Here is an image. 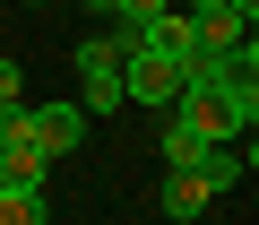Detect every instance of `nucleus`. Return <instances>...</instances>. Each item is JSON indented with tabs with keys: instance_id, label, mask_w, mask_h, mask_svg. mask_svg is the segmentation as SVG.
<instances>
[{
	"instance_id": "obj_11",
	"label": "nucleus",
	"mask_w": 259,
	"mask_h": 225,
	"mask_svg": "<svg viewBox=\"0 0 259 225\" xmlns=\"http://www.w3.org/2000/svg\"><path fill=\"white\" fill-rule=\"evenodd\" d=\"M0 104H26V69H18L9 52H0Z\"/></svg>"
},
{
	"instance_id": "obj_6",
	"label": "nucleus",
	"mask_w": 259,
	"mask_h": 225,
	"mask_svg": "<svg viewBox=\"0 0 259 225\" xmlns=\"http://www.w3.org/2000/svg\"><path fill=\"white\" fill-rule=\"evenodd\" d=\"M207 199H216V191H207L199 173H164V191H156V208H164L173 225H190V216H207Z\"/></svg>"
},
{
	"instance_id": "obj_9",
	"label": "nucleus",
	"mask_w": 259,
	"mask_h": 225,
	"mask_svg": "<svg viewBox=\"0 0 259 225\" xmlns=\"http://www.w3.org/2000/svg\"><path fill=\"white\" fill-rule=\"evenodd\" d=\"M0 225H52L44 191H35V182H0Z\"/></svg>"
},
{
	"instance_id": "obj_4",
	"label": "nucleus",
	"mask_w": 259,
	"mask_h": 225,
	"mask_svg": "<svg viewBox=\"0 0 259 225\" xmlns=\"http://www.w3.org/2000/svg\"><path fill=\"white\" fill-rule=\"evenodd\" d=\"M190 35H199V52H207V61H225V52H242V44H250V18H242V9H225V0H207V9H190Z\"/></svg>"
},
{
	"instance_id": "obj_12",
	"label": "nucleus",
	"mask_w": 259,
	"mask_h": 225,
	"mask_svg": "<svg viewBox=\"0 0 259 225\" xmlns=\"http://www.w3.org/2000/svg\"><path fill=\"white\" fill-rule=\"evenodd\" d=\"M173 9H182V18H190V9H207V0H173Z\"/></svg>"
},
{
	"instance_id": "obj_1",
	"label": "nucleus",
	"mask_w": 259,
	"mask_h": 225,
	"mask_svg": "<svg viewBox=\"0 0 259 225\" xmlns=\"http://www.w3.org/2000/svg\"><path fill=\"white\" fill-rule=\"evenodd\" d=\"M182 78H190V69H182L173 52H156V44H130V52H121V104H156V113H164V104L182 95Z\"/></svg>"
},
{
	"instance_id": "obj_2",
	"label": "nucleus",
	"mask_w": 259,
	"mask_h": 225,
	"mask_svg": "<svg viewBox=\"0 0 259 225\" xmlns=\"http://www.w3.org/2000/svg\"><path fill=\"white\" fill-rule=\"evenodd\" d=\"M78 113H121V35L78 44Z\"/></svg>"
},
{
	"instance_id": "obj_8",
	"label": "nucleus",
	"mask_w": 259,
	"mask_h": 225,
	"mask_svg": "<svg viewBox=\"0 0 259 225\" xmlns=\"http://www.w3.org/2000/svg\"><path fill=\"white\" fill-rule=\"evenodd\" d=\"M207 147H216V139H199V130L182 122V113H164V173H190Z\"/></svg>"
},
{
	"instance_id": "obj_7",
	"label": "nucleus",
	"mask_w": 259,
	"mask_h": 225,
	"mask_svg": "<svg viewBox=\"0 0 259 225\" xmlns=\"http://www.w3.org/2000/svg\"><path fill=\"white\" fill-rule=\"evenodd\" d=\"M164 9H173V0H112V9H104V26H112V35H121V52H130V44H139Z\"/></svg>"
},
{
	"instance_id": "obj_3",
	"label": "nucleus",
	"mask_w": 259,
	"mask_h": 225,
	"mask_svg": "<svg viewBox=\"0 0 259 225\" xmlns=\"http://www.w3.org/2000/svg\"><path fill=\"white\" fill-rule=\"evenodd\" d=\"M44 147H35V122H26V104H0V182H35L44 191Z\"/></svg>"
},
{
	"instance_id": "obj_13",
	"label": "nucleus",
	"mask_w": 259,
	"mask_h": 225,
	"mask_svg": "<svg viewBox=\"0 0 259 225\" xmlns=\"http://www.w3.org/2000/svg\"><path fill=\"white\" fill-rule=\"evenodd\" d=\"M26 9H44V0H26Z\"/></svg>"
},
{
	"instance_id": "obj_5",
	"label": "nucleus",
	"mask_w": 259,
	"mask_h": 225,
	"mask_svg": "<svg viewBox=\"0 0 259 225\" xmlns=\"http://www.w3.org/2000/svg\"><path fill=\"white\" fill-rule=\"evenodd\" d=\"M26 122H35L44 156H78V139H87V113L78 104H26Z\"/></svg>"
},
{
	"instance_id": "obj_10",
	"label": "nucleus",
	"mask_w": 259,
	"mask_h": 225,
	"mask_svg": "<svg viewBox=\"0 0 259 225\" xmlns=\"http://www.w3.org/2000/svg\"><path fill=\"white\" fill-rule=\"evenodd\" d=\"M190 173H199V182H207V191H233V182H242V173H250V156H242V147H207V156H199V165H190Z\"/></svg>"
}]
</instances>
